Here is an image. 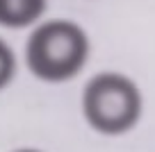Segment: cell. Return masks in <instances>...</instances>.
<instances>
[{
    "mask_svg": "<svg viewBox=\"0 0 155 152\" xmlns=\"http://www.w3.org/2000/svg\"><path fill=\"white\" fill-rule=\"evenodd\" d=\"M91 41L82 25L68 18H50L34 25L25 41V66L37 80L48 84L71 82L84 71Z\"/></svg>",
    "mask_w": 155,
    "mask_h": 152,
    "instance_id": "1",
    "label": "cell"
},
{
    "mask_svg": "<svg viewBox=\"0 0 155 152\" xmlns=\"http://www.w3.org/2000/svg\"><path fill=\"white\" fill-rule=\"evenodd\" d=\"M80 107L94 132L103 136H123L139 123L144 95L132 77L116 71H103L84 82Z\"/></svg>",
    "mask_w": 155,
    "mask_h": 152,
    "instance_id": "2",
    "label": "cell"
},
{
    "mask_svg": "<svg viewBox=\"0 0 155 152\" xmlns=\"http://www.w3.org/2000/svg\"><path fill=\"white\" fill-rule=\"evenodd\" d=\"M48 0H0V27L23 30L44 18Z\"/></svg>",
    "mask_w": 155,
    "mask_h": 152,
    "instance_id": "3",
    "label": "cell"
},
{
    "mask_svg": "<svg viewBox=\"0 0 155 152\" xmlns=\"http://www.w3.org/2000/svg\"><path fill=\"white\" fill-rule=\"evenodd\" d=\"M16 71H18V59L16 52L12 50V46L0 36V91L7 89V86L14 82Z\"/></svg>",
    "mask_w": 155,
    "mask_h": 152,
    "instance_id": "4",
    "label": "cell"
},
{
    "mask_svg": "<svg viewBox=\"0 0 155 152\" xmlns=\"http://www.w3.org/2000/svg\"><path fill=\"white\" fill-rule=\"evenodd\" d=\"M12 152H41L37 147H18V150H12Z\"/></svg>",
    "mask_w": 155,
    "mask_h": 152,
    "instance_id": "5",
    "label": "cell"
}]
</instances>
